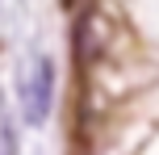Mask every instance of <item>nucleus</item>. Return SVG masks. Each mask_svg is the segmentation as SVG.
I'll return each instance as SVG.
<instances>
[{
    "label": "nucleus",
    "mask_w": 159,
    "mask_h": 155,
    "mask_svg": "<svg viewBox=\"0 0 159 155\" xmlns=\"http://www.w3.org/2000/svg\"><path fill=\"white\" fill-rule=\"evenodd\" d=\"M109 38H113V30H109V17H105L101 8H92V4H88L84 13H80V21H75V38H71V50H75V63H80V71H84V67H92L96 59L105 55Z\"/></svg>",
    "instance_id": "obj_1"
},
{
    "label": "nucleus",
    "mask_w": 159,
    "mask_h": 155,
    "mask_svg": "<svg viewBox=\"0 0 159 155\" xmlns=\"http://www.w3.org/2000/svg\"><path fill=\"white\" fill-rule=\"evenodd\" d=\"M50 92H55V67H50V59H38L34 71H30V80H25V97H21L30 122H46V113H50Z\"/></svg>",
    "instance_id": "obj_2"
},
{
    "label": "nucleus",
    "mask_w": 159,
    "mask_h": 155,
    "mask_svg": "<svg viewBox=\"0 0 159 155\" xmlns=\"http://www.w3.org/2000/svg\"><path fill=\"white\" fill-rule=\"evenodd\" d=\"M0 155H17V139L8 130V122H0Z\"/></svg>",
    "instance_id": "obj_3"
},
{
    "label": "nucleus",
    "mask_w": 159,
    "mask_h": 155,
    "mask_svg": "<svg viewBox=\"0 0 159 155\" xmlns=\"http://www.w3.org/2000/svg\"><path fill=\"white\" fill-rule=\"evenodd\" d=\"M63 8H71V13H75V8H88V4H84V0H63Z\"/></svg>",
    "instance_id": "obj_4"
}]
</instances>
